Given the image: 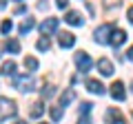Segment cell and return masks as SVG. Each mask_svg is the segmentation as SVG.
Wrapping results in <instances>:
<instances>
[{
  "mask_svg": "<svg viewBox=\"0 0 133 124\" xmlns=\"http://www.w3.org/2000/svg\"><path fill=\"white\" fill-rule=\"evenodd\" d=\"M36 47H38L40 51H49V49H51V42H49V38L44 36V38H40V40H38V44H36Z\"/></svg>",
  "mask_w": 133,
  "mask_h": 124,
  "instance_id": "19",
  "label": "cell"
},
{
  "mask_svg": "<svg viewBox=\"0 0 133 124\" xmlns=\"http://www.w3.org/2000/svg\"><path fill=\"white\" fill-rule=\"evenodd\" d=\"M124 40H127V31H122V29H113L111 31V44H115V47H120V44H124Z\"/></svg>",
  "mask_w": 133,
  "mask_h": 124,
  "instance_id": "9",
  "label": "cell"
},
{
  "mask_svg": "<svg viewBox=\"0 0 133 124\" xmlns=\"http://www.w3.org/2000/svg\"><path fill=\"white\" fill-rule=\"evenodd\" d=\"M87 89H89L91 93H95V95H102V93H104V86L98 80H87Z\"/></svg>",
  "mask_w": 133,
  "mask_h": 124,
  "instance_id": "11",
  "label": "cell"
},
{
  "mask_svg": "<svg viewBox=\"0 0 133 124\" xmlns=\"http://www.w3.org/2000/svg\"><path fill=\"white\" fill-rule=\"evenodd\" d=\"M111 124H127V122H124L122 118H118V120H115V122H111Z\"/></svg>",
  "mask_w": 133,
  "mask_h": 124,
  "instance_id": "27",
  "label": "cell"
},
{
  "mask_svg": "<svg viewBox=\"0 0 133 124\" xmlns=\"http://www.w3.org/2000/svg\"><path fill=\"white\" fill-rule=\"evenodd\" d=\"M5 51L18 53L20 51V42H18V40H5Z\"/></svg>",
  "mask_w": 133,
  "mask_h": 124,
  "instance_id": "17",
  "label": "cell"
},
{
  "mask_svg": "<svg viewBox=\"0 0 133 124\" xmlns=\"http://www.w3.org/2000/svg\"><path fill=\"white\" fill-rule=\"evenodd\" d=\"M111 95H113V100H118V102H122L124 98H127V93H124V84L120 80H115L113 84H111Z\"/></svg>",
  "mask_w": 133,
  "mask_h": 124,
  "instance_id": "5",
  "label": "cell"
},
{
  "mask_svg": "<svg viewBox=\"0 0 133 124\" xmlns=\"http://www.w3.org/2000/svg\"><path fill=\"white\" fill-rule=\"evenodd\" d=\"M127 60H131V62H133V47L127 51Z\"/></svg>",
  "mask_w": 133,
  "mask_h": 124,
  "instance_id": "25",
  "label": "cell"
},
{
  "mask_svg": "<svg viewBox=\"0 0 133 124\" xmlns=\"http://www.w3.org/2000/svg\"><path fill=\"white\" fill-rule=\"evenodd\" d=\"M24 69H27L29 73L38 71V60H36L33 56H27V58H24Z\"/></svg>",
  "mask_w": 133,
  "mask_h": 124,
  "instance_id": "13",
  "label": "cell"
},
{
  "mask_svg": "<svg viewBox=\"0 0 133 124\" xmlns=\"http://www.w3.org/2000/svg\"><path fill=\"white\" fill-rule=\"evenodd\" d=\"M91 109H93V104H91V102H82L80 113H82V115H89V113H91Z\"/></svg>",
  "mask_w": 133,
  "mask_h": 124,
  "instance_id": "20",
  "label": "cell"
},
{
  "mask_svg": "<svg viewBox=\"0 0 133 124\" xmlns=\"http://www.w3.org/2000/svg\"><path fill=\"white\" fill-rule=\"evenodd\" d=\"M64 20H66L69 24H73V27H80V24H82V16L78 13V11H69Z\"/></svg>",
  "mask_w": 133,
  "mask_h": 124,
  "instance_id": "12",
  "label": "cell"
},
{
  "mask_svg": "<svg viewBox=\"0 0 133 124\" xmlns=\"http://www.w3.org/2000/svg\"><path fill=\"white\" fill-rule=\"evenodd\" d=\"M0 73H5V75H16V62L14 60H7L0 69Z\"/></svg>",
  "mask_w": 133,
  "mask_h": 124,
  "instance_id": "15",
  "label": "cell"
},
{
  "mask_svg": "<svg viewBox=\"0 0 133 124\" xmlns=\"http://www.w3.org/2000/svg\"><path fill=\"white\" fill-rule=\"evenodd\" d=\"M127 16H129V22L133 24V7H131V9H129V13H127Z\"/></svg>",
  "mask_w": 133,
  "mask_h": 124,
  "instance_id": "26",
  "label": "cell"
},
{
  "mask_svg": "<svg viewBox=\"0 0 133 124\" xmlns=\"http://www.w3.org/2000/svg\"><path fill=\"white\" fill-rule=\"evenodd\" d=\"M0 29H2V33H9L11 29H14V22H11V20H2V27Z\"/></svg>",
  "mask_w": 133,
  "mask_h": 124,
  "instance_id": "21",
  "label": "cell"
},
{
  "mask_svg": "<svg viewBox=\"0 0 133 124\" xmlns=\"http://www.w3.org/2000/svg\"><path fill=\"white\" fill-rule=\"evenodd\" d=\"M33 27H36V20H33V18H27V20H24V22L22 24H20V27H18V31H20V33H29V31H31V29Z\"/></svg>",
  "mask_w": 133,
  "mask_h": 124,
  "instance_id": "16",
  "label": "cell"
},
{
  "mask_svg": "<svg viewBox=\"0 0 133 124\" xmlns=\"http://www.w3.org/2000/svg\"><path fill=\"white\" fill-rule=\"evenodd\" d=\"M56 29H58V18H47L42 24H40V31H42V36H51V33H56Z\"/></svg>",
  "mask_w": 133,
  "mask_h": 124,
  "instance_id": "4",
  "label": "cell"
},
{
  "mask_svg": "<svg viewBox=\"0 0 133 124\" xmlns=\"http://www.w3.org/2000/svg\"><path fill=\"white\" fill-rule=\"evenodd\" d=\"M76 64H78V69H80V73H87V71H91V64H93V60L89 58V53L80 51V53L76 56Z\"/></svg>",
  "mask_w": 133,
  "mask_h": 124,
  "instance_id": "3",
  "label": "cell"
},
{
  "mask_svg": "<svg viewBox=\"0 0 133 124\" xmlns=\"http://www.w3.org/2000/svg\"><path fill=\"white\" fill-rule=\"evenodd\" d=\"M7 7V0H0V9H5Z\"/></svg>",
  "mask_w": 133,
  "mask_h": 124,
  "instance_id": "28",
  "label": "cell"
},
{
  "mask_svg": "<svg viewBox=\"0 0 133 124\" xmlns=\"http://www.w3.org/2000/svg\"><path fill=\"white\" fill-rule=\"evenodd\" d=\"M16 102L9 100V98H0V122H5V120L14 118L16 115Z\"/></svg>",
  "mask_w": 133,
  "mask_h": 124,
  "instance_id": "1",
  "label": "cell"
},
{
  "mask_svg": "<svg viewBox=\"0 0 133 124\" xmlns=\"http://www.w3.org/2000/svg\"><path fill=\"white\" fill-rule=\"evenodd\" d=\"M58 42H60V47L71 49L73 44H76V36H73V33H69V31H62V33L58 36Z\"/></svg>",
  "mask_w": 133,
  "mask_h": 124,
  "instance_id": "7",
  "label": "cell"
},
{
  "mask_svg": "<svg viewBox=\"0 0 133 124\" xmlns=\"http://www.w3.org/2000/svg\"><path fill=\"white\" fill-rule=\"evenodd\" d=\"M111 31H113V27H111V24H102V27L95 31V42H98V44H109Z\"/></svg>",
  "mask_w": 133,
  "mask_h": 124,
  "instance_id": "2",
  "label": "cell"
},
{
  "mask_svg": "<svg viewBox=\"0 0 133 124\" xmlns=\"http://www.w3.org/2000/svg\"><path fill=\"white\" fill-rule=\"evenodd\" d=\"M73 100H76V91H73V89H66L64 93L60 95V104H58V106H69Z\"/></svg>",
  "mask_w": 133,
  "mask_h": 124,
  "instance_id": "10",
  "label": "cell"
},
{
  "mask_svg": "<svg viewBox=\"0 0 133 124\" xmlns=\"http://www.w3.org/2000/svg\"><path fill=\"white\" fill-rule=\"evenodd\" d=\"M78 124H91V118L89 115H82V118L78 120Z\"/></svg>",
  "mask_w": 133,
  "mask_h": 124,
  "instance_id": "23",
  "label": "cell"
},
{
  "mask_svg": "<svg viewBox=\"0 0 133 124\" xmlns=\"http://www.w3.org/2000/svg\"><path fill=\"white\" fill-rule=\"evenodd\" d=\"M98 71L102 73V75H113V64H111V60H107V58H102V60H98Z\"/></svg>",
  "mask_w": 133,
  "mask_h": 124,
  "instance_id": "8",
  "label": "cell"
},
{
  "mask_svg": "<svg viewBox=\"0 0 133 124\" xmlns=\"http://www.w3.org/2000/svg\"><path fill=\"white\" fill-rule=\"evenodd\" d=\"M56 5H58V7H60V9H64V7H66V5H69V0H56Z\"/></svg>",
  "mask_w": 133,
  "mask_h": 124,
  "instance_id": "24",
  "label": "cell"
},
{
  "mask_svg": "<svg viewBox=\"0 0 133 124\" xmlns=\"http://www.w3.org/2000/svg\"><path fill=\"white\" fill-rule=\"evenodd\" d=\"M42 113H44L42 102H33V104H31V109H29V115H31V118H40Z\"/></svg>",
  "mask_w": 133,
  "mask_h": 124,
  "instance_id": "14",
  "label": "cell"
},
{
  "mask_svg": "<svg viewBox=\"0 0 133 124\" xmlns=\"http://www.w3.org/2000/svg\"><path fill=\"white\" fill-rule=\"evenodd\" d=\"M49 113H51V120H53V122H60V120H62V106H51Z\"/></svg>",
  "mask_w": 133,
  "mask_h": 124,
  "instance_id": "18",
  "label": "cell"
},
{
  "mask_svg": "<svg viewBox=\"0 0 133 124\" xmlns=\"http://www.w3.org/2000/svg\"><path fill=\"white\" fill-rule=\"evenodd\" d=\"M51 95H56V86L49 84L47 89H42V98H51Z\"/></svg>",
  "mask_w": 133,
  "mask_h": 124,
  "instance_id": "22",
  "label": "cell"
},
{
  "mask_svg": "<svg viewBox=\"0 0 133 124\" xmlns=\"http://www.w3.org/2000/svg\"><path fill=\"white\" fill-rule=\"evenodd\" d=\"M36 80L33 78H16V89L18 91H33Z\"/></svg>",
  "mask_w": 133,
  "mask_h": 124,
  "instance_id": "6",
  "label": "cell"
},
{
  "mask_svg": "<svg viewBox=\"0 0 133 124\" xmlns=\"http://www.w3.org/2000/svg\"><path fill=\"white\" fill-rule=\"evenodd\" d=\"M131 89H133V84H131Z\"/></svg>",
  "mask_w": 133,
  "mask_h": 124,
  "instance_id": "30",
  "label": "cell"
},
{
  "mask_svg": "<svg viewBox=\"0 0 133 124\" xmlns=\"http://www.w3.org/2000/svg\"><path fill=\"white\" fill-rule=\"evenodd\" d=\"M16 124H27V122H22V120H18V122H16Z\"/></svg>",
  "mask_w": 133,
  "mask_h": 124,
  "instance_id": "29",
  "label": "cell"
}]
</instances>
